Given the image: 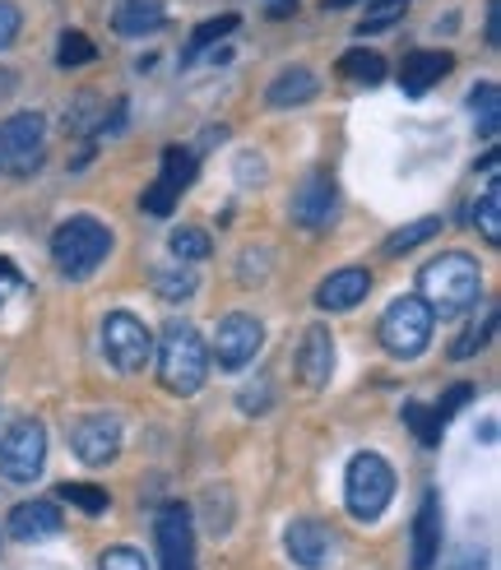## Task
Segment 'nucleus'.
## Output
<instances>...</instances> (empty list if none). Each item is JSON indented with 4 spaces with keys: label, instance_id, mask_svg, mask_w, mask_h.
I'll list each match as a JSON object with an SVG mask.
<instances>
[{
    "label": "nucleus",
    "instance_id": "nucleus-1",
    "mask_svg": "<svg viewBox=\"0 0 501 570\" xmlns=\"http://www.w3.org/2000/svg\"><path fill=\"white\" fill-rule=\"evenodd\" d=\"M479 297H483V269L464 250H441L418 274V302L432 316H464V311L479 306Z\"/></svg>",
    "mask_w": 501,
    "mask_h": 570
},
{
    "label": "nucleus",
    "instance_id": "nucleus-2",
    "mask_svg": "<svg viewBox=\"0 0 501 570\" xmlns=\"http://www.w3.org/2000/svg\"><path fill=\"white\" fill-rule=\"evenodd\" d=\"M154 353H158V381H163V390L167 394H195L205 385V376H209V348H205V338H200V330H195L190 321H167L163 325V334H158V344H154Z\"/></svg>",
    "mask_w": 501,
    "mask_h": 570
},
{
    "label": "nucleus",
    "instance_id": "nucleus-3",
    "mask_svg": "<svg viewBox=\"0 0 501 570\" xmlns=\"http://www.w3.org/2000/svg\"><path fill=\"white\" fill-rule=\"evenodd\" d=\"M111 250V227L94 214H75L51 233V261L61 278H89Z\"/></svg>",
    "mask_w": 501,
    "mask_h": 570
},
{
    "label": "nucleus",
    "instance_id": "nucleus-4",
    "mask_svg": "<svg viewBox=\"0 0 501 570\" xmlns=\"http://www.w3.org/2000/svg\"><path fill=\"white\" fill-rule=\"evenodd\" d=\"M390 497H395V469H390L376 450H362L348 460V473H344V505L357 524H372L385 515Z\"/></svg>",
    "mask_w": 501,
    "mask_h": 570
},
{
    "label": "nucleus",
    "instance_id": "nucleus-5",
    "mask_svg": "<svg viewBox=\"0 0 501 570\" xmlns=\"http://www.w3.org/2000/svg\"><path fill=\"white\" fill-rule=\"evenodd\" d=\"M376 338H381V348L390 357L409 362V357H418V353L432 344V311L418 302V297H395V302L385 306L381 325H376Z\"/></svg>",
    "mask_w": 501,
    "mask_h": 570
},
{
    "label": "nucleus",
    "instance_id": "nucleus-6",
    "mask_svg": "<svg viewBox=\"0 0 501 570\" xmlns=\"http://www.w3.org/2000/svg\"><path fill=\"white\" fill-rule=\"evenodd\" d=\"M47 469V426L38 417H19L0 436V478L28 488Z\"/></svg>",
    "mask_w": 501,
    "mask_h": 570
},
{
    "label": "nucleus",
    "instance_id": "nucleus-7",
    "mask_svg": "<svg viewBox=\"0 0 501 570\" xmlns=\"http://www.w3.org/2000/svg\"><path fill=\"white\" fill-rule=\"evenodd\" d=\"M47 158V121L42 111H14V117L0 126V167L10 177H28L38 173Z\"/></svg>",
    "mask_w": 501,
    "mask_h": 570
},
{
    "label": "nucleus",
    "instance_id": "nucleus-8",
    "mask_svg": "<svg viewBox=\"0 0 501 570\" xmlns=\"http://www.w3.org/2000/svg\"><path fill=\"white\" fill-rule=\"evenodd\" d=\"M102 353L117 372L135 376V372H145L149 357H154V334L145 330L139 316H130V311H111L102 321Z\"/></svg>",
    "mask_w": 501,
    "mask_h": 570
},
{
    "label": "nucleus",
    "instance_id": "nucleus-9",
    "mask_svg": "<svg viewBox=\"0 0 501 570\" xmlns=\"http://www.w3.org/2000/svg\"><path fill=\"white\" fill-rule=\"evenodd\" d=\"M195 173H200V154H195V149H181V145L163 149V173H158V181L145 195H139V209L154 214V218L173 214V205L181 199V190L195 181Z\"/></svg>",
    "mask_w": 501,
    "mask_h": 570
},
{
    "label": "nucleus",
    "instance_id": "nucleus-10",
    "mask_svg": "<svg viewBox=\"0 0 501 570\" xmlns=\"http://www.w3.org/2000/svg\"><path fill=\"white\" fill-rule=\"evenodd\" d=\"M265 344V325L256 316H246V311H233V316H223L218 330H214V357L218 366H228V372H242L246 362H256Z\"/></svg>",
    "mask_w": 501,
    "mask_h": 570
},
{
    "label": "nucleus",
    "instance_id": "nucleus-11",
    "mask_svg": "<svg viewBox=\"0 0 501 570\" xmlns=\"http://www.w3.org/2000/svg\"><path fill=\"white\" fill-rule=\"evenodd\" d=\"M121 417L117 413H89L70 426V445L89 469H107L121 454Z\"/></svg>",
    "mask_w": 501,
    "mask_h": 570
},
{
    "label": "nucleus",
    "instance_id": "nucleus-12",
    "mask_svg": "<svg viewBox=\"0 0 501 570\" xmlns=\"http://www.w3.org/2000/svg\"><path fill=\"white\" fill-rule=\"evenodd\" d=\"M334 218H340V186L330 173H312L293 190V223L306 233H325Z\"/></svg>",
    "mask_w": 501,
    "mask_h": 570
},
{
    "label": "nucleus",
    "instance_id": "nucleus-13",
    "mask_svg": "<svg viewBox=\"0 0 501 570\" xmlns=\"http://www.w3.org/2000/svg\"><path fill=\"white\" fill-rule=\"evenodd\" d=\"M158 557L163 570H195V524L181 501L158 510Z\"/></svg>",
    "mask_w": 501,
    "mask_h": 570
},
{
    "label": "nucleus",
    "instance_id": "nucleus-14",
    "mask_svg": "<svg viewBox=\"0 0 501 570\" xmlns=\"http://www.w3.org/2000/svg\"><path fill=\"white\" fill-rule=\"evenodd\" d=\"M297 376L306 390H325L334 376V334L325 325H312L302 334V348H297Z\"/></svg>",
    "mask_w": 501,
    "mask_h": 570
},
{
    "label": "nucleus",
    "instance_id": "nucleus-15",
    "mask_svg": "<svg viewBox=\"0 0 501 570\" xmlns=\"http://www.w3.org/2000/svg\"><path fill=\"white\" fill-rule=\"evenodd\" d=\"M284 548H288L293 566L321 570L330 561V552H334V538H330V529L321 520H293L288 533H284Z\"/></svg>",
    "mask_w": 501,
    "mask_h": 570
},
{
    "label": "nucleus",
    "instance_id": "nucleus-16",
    "mask_svg": "<svg viewBox=\"0 0 501 570\" xmlns=\"http://www.w3.org/2000/svg\"><path fill=\"white\" fill-rule=\"evenodd\" d=\"M455 56L451 51H409L404 66H400V89L404 98H423L428 89H436V83L451 75Z\"/></svg>",
    "mask_w": 501,
    "mask_h": 570
},
{
    "label": "nucleus",
    "instance_id": "nucleus-17",
    "mask_svg": "<svg viewBox=\"0 0 501 570\" xmlns=\"http://www.w3.org/2000/svg\"><path fill=\"white\" fill-rule=\"evenodd\" d=\"M441 557V497L428 492L423 505H418V520H413V561L409 570H432Z\"/></svg>",
    "mask_w": 501,
    "mask_h": 570
},
{
    "label": "nucleus",
    "instance_id": "nucleus-18",
    "mask_svg": "<svg viewBox=\"0 0 501 570\" xmlns=\"http://www.w3.org/2000/svg\"><path fill=\"white\" fill-rule=\"evenodd\" d=\"M367 293H372V274L357 269V265H348V269H334V274L321 283V288H316V306H321V311H353Z\"/></svg>",
    "mask_w": 501,
    "mask_h": 570
},
{
    "label": "nucleus",
    "instance_id": "nucleus-19",
    "mask_svg": "<svg viewBox=\"0 0 501 570\" xmlns=\"http://www.w3.org/2000/svg\"><path fill=\"white\" fill-rule=\"evenodd\" d=\"M10 533L23 543H47V538L61 533V510L51 501H23L10 510Z\"/></svg>",
    "mask_w": 501,
    "mask_h": 570
},
{
    "label": "nucleus",
    "instance_id": "nucleus-20",
    "mask_svg": "<svg viewBox=\"0 0 501 570\" xmlns=\"http://www.w3.org/2000/svg\"><path fill=\"white\" fill-rule=\"evenodd\" d=\"M316 94H321V79H316V70H306V66L278 70L269 79V89H265L269 107H302V102H312Z\"/></svg>",
    "mask_w": 501,
    "mask_h": 570
},
{
    "label": "nucleus",
    "instance_id": "nucleus-21",
    "mask_svg": "<svg viewBox=\"0 0 501 570\" xmlns=\"http://www.w3.org/2000/svg\"><path fill=\"white\" fill-rule=\"evenodd\" d=\"M163 23H167V14L158 0H121L117 14H111V28H117L121 38H149Z\"/></svg>",
    "mask_w": 501,
    "mask_h": 570
},
{
    "label": "nucleus",
    "instance_id": "nucleus-22",
    "mask_svg": "<svg viewBox=\"0 0 501 570\" xmlns=\"http://www.w3.org/2000/svg\"><path fill=\"white\" fill-rule=\"evenodd\" d=\"M469 111H473V121H479V135L492 139L501 130V89L488 79V83H473V94H469Z\"/></svg>",
    "mask_w": 501,
    "mask_h": 570
},
{
    "label": "nucleus",
    "instance_id": "nucleus-23",
    "mask_svg": "<svg viewBox=\"0 0 501 570\" xmlns=\"http://www.w3.org/2000/svg\"><path fill=\"white\" fill-rule=\"evenodd\" d=\"M492 330H497V311H483V316L473 321V325H469V330L455 338V344H451V357H455V362L479 357V353L492 344Z\"/></svg>",
    "mask_w": 501,
    "mask_h": 570
},
{
    "label": "nucleus",
    "instance_id": "nucleus-24",
    "mask_svg": "<svg viewBox=\"0 0 501 570\" xmlns=\"http://www.w3.org/2000/svg\"><path fill=\"white\" fill-rule=\"evenodd\" d=\"M237 28V14H218V19H205L200 28L190 33V42H186V51H181V61H195L200 51H209L214 42H223Z\"/></svg>",
    "mask_w": 501,
    "mask_h": 570
},
{
    "label": "nucleus",
    "instance_id": "nucleus-25",
    "mask_svg": "<svg viewBox=\"0 0 501 570\" xmlns=\"http://www.w3.org/2000/svg\"><path fill=\"white\" fill-rule=\"evenodd\" d=\"M167 250H173L181 265H195V261H205V255L214 250V242L205 237V227H177V233L167 237Z\"/></svg>",
    "mask_w": 501,
    "mask_h": 570
},
{
    "label": "nucleus",
    "instance_id": "nucleus-26",
    "mask_svg": "<svg viewBox=\"0 0 501 570\" xmlns=\"http://www.w3.org/2000/svg\"><path fill=\"white\" fill-rule=\"evenodd\" d=\"M473 223H479V233H483L492 246H501V186H497V177L488 181L479 209H473Z\"/></svg>",
    "mask_w": 501,
    "mask_h": 570
},
{
    "label": "nucleus",
    "instance_id": "nucleus-27",
    "mask_svg": "<svg viewBox=\"0 0 501 570\" xmlns=\"http://www.w3.org/2000/svg\"><path fill=\"white\" fill-rule=\"evenodd\" d=\"M340 75L353 79V83H381L385 79V61H381L376 51H344Z\"/></svg>",
    "mask_w": 501,
    "mask_h": 570
},
{
    "label": "nucleus",
    "instance_id": "nucleus-28",
    "mask_svg": "<svg viewBox=\"0 0 501 570\" xmlns=\"http://www.w3.org/2000/svg\"><path fill=\"white\" fill-rule=\"evenodd\" d=\"M56 497L70 501V505H79L84 515H102L107 501H111L102 488H94V482H61V488H56Z\"/></svg>",
    "mask_w": 501,
    "mask_h": 570
},
{
    "label": "nucleus",
    "instance_id": "nucleus-29",
    "mask_svg": "<svg viewBox=\"0 0 501 570\" xmlns=\"http://www.w3.org/2000/svg\"><path fill=\"white\" fill-rule=\"evenodd\" d=\"M441 233V218H418V223H409V227H400L395 237L385 242V255H404V250H413V246H423V242H432Z\"/></svg>",
    "mask_w": 501,
    "mask_h": 570
},
{
    "label": "nucleus",
    "instance_id": "nucleus-30",
    "mask_svg": "<svg viewBox=\"0 0 501 570\" xmlns=\"http://www.w3.org/2000/svg\"><path fill=\"white\" fill-rule=\"evenodd\" d=\"M205 524L214 538H223L233 529V492L228 488H209L205 492Z\"/></svg>",
    "mask_w": 501,
    "mask_h": 570
},
{
    "label": "nucleus",
    "instance_id": "nucleus-31",
    "mask_svg": "<svg viewBox=\"0 0 501 570\" xmlns=\"http://www.w3.org/2000/svg\"><path fill=\"white\" fill-rule=\"evenodd\" d=\"M56 61H61L66 70H70V66H89V61H98V47H94L89 38H84L79 28H66V33H61V51H56Z\"/></svg>",
    "mask_w": 501,
    "mask_h": 570
},
{
    "label": "nucleus",
    "instance_id": "nucleus-32",
    "mask_svg": "<svg viewBox=\"0 0 501 570\" xmlns=\"http://www.w3.org/2000/svg\"><path fill=\"white\" fill-rule=\"evenodd\" d=\"M154 293L163 297V302H181V297H190L195 293V274L181 265V269H158L154 274Z\"/></svg>",
    "mask_w": 501,
    "mask_h": 570
},
{
    "label": "nucleus",
    "instance_id": "nucleus-33",
    "mask_svg": "<svg viewBox=\"0 0 501 570\" xmlns=\"http://www.w3.org/2000/svg\"><path fill=\"white\" fill-rule=\"evenodd\" d=\"M469 399H473V385L469 381H460V385H451V390H445V399H441V404L436 409H428L432 413V426H436V432H445V422H451L464 404H469Z\"/></svg>",
    "mask_w": 501,
    "mask_h": 570
},
{
    "label": "nucleus",
    "instance_id": "nucleus-34",
    "mask_svg": "<svg viewBox=\"0 0 501 570\" xmlns=\"http://www.w3.org/2000/svg\"><path fill=\"white\" fill-rule=\"evenodd\" d=\"M404 10H409V0H372V10L357 23V33H381V28H390Z\"/></svg>",
    "mask_w": 501,
    "mask_h": 570
},
{
    "label": "nucleus",
    "instance_id": "nucleus-35",
    "mask_svg": "<svg viewBox=\"0 0 501 570\" xmlns=\"http://www.w3.org/2000/svg\"><path fill=\"white\" fill-rule=\"evenodd\" d=\"M404 422L413 426V436L423 441V445H436V441H441V432L432 426V413H428L423 404H404Z\"/></svg>",
    "mask_w": 501,
    "mask_h": 570
},
{
    "label": "nucleus",
    "instance_id": "nucleus-36",
    "mask_svg": "<svg viewBox=\"0 0 501 570\" xmlns=\"http://www.w3.org/2000/svg\"><path fill=\"white\" fill-rule=\"evenodd\" d=\"M98 570H149V566H145V557H139L135 548H107L98 557Z\"/></svg>",
    "mask_w": 501,
    "mask_h": 570
},
{
    "label": "nucleus",
    "instance_id": "nucleus-37",
    "mask_svg": "<svg viewBox=\"0 0 501 570\" xmlns=\"http://www.w3.org/2000/svg\"><path fill=\"white\" fill-rule=\"evenodd\" d=\"M14 293H23V269L10 261V255H0V306H6Z\"/></svg>",
    "mask_w": 501,
    "mask_h": 570
},
{
    "label": "nucleus",
    "instance_id": "nucleus-38",
    "mask_svg": "<svg viewBox=\"0 0 501 570\" xmlns=\"http://www.w3.org/2000/svg\"><path fill=\"white\" fill-rule=\"evenodd\" d=\"M19 23H23V14H19L14 0H0V51L19 38Z\"/></svg>",
    "mask_w": 501,
    "mask_h": 570
},
{
    "label": "nucleus",
    "instance_id": "nucleus-39",
    "mask_svg": "<svg viewBox=\"0 0 501 570\" xmlns=\"http://www.w3.org/2000/svg\"><path fill=\"white\" fill-rule=\"evenodd\" d=\"M237 404H242L246 413H261V409H269V381H250V385L242 390Z\"/></svg>",
    "mask_w": 501,
    "mask_h": 570
},
{
    "label": "nucleus",
    "instance_id": "nucleus-40",
    "mask_svg": "<svg viewBox=\"0 0 501 570\" xmlns=\"http://www.w3.org/2000/svg\"><path fill=\"white\" fill-rule=\"evenodd\" d=\"M237 181H242V186L265 181V158H261V154H242V158H237Z\"/></svg>",
    "mask_w": 501,
    "mask_h": 570
},
{
    "label": "nucleus",
    "instance_id": "nucleus-41",
    "mask_svg": "<svg viewBox=\"0 0 501 570\" xmlns=\"http://www.w3.org/2000/svg\"><path fill=\"white\" fill-rule=\"evenodd\" d=\"M488 47H501V0H488Z\"/></svg>",
    "mask_w": 501,
    "mask_h": 570
},
{
    "label": "nucleus",
    "instance_id": "nucleus-42",
    "mask_svg": "<svg viewBox=\"0 0 501 570\" xmlns=\"http://www.w3.org/2000/svg\"><path fill=\"white\" fill-rule=\"evenodd\" d=\"M288 14H297V6H288V0H278V6L269 10V19H288Z\"/></svg>",
    "mask_w": 501,
    "mask_h": 570
},
{
    "label": "nucleus",
    "instance_id": "nucleus-43",
    "mask_svg": "<svg viewBox=\"0 0 501 570\" xmlns=\"http://www.w3.org/2000/svg\"><path fill=\"white\" fill-rule=\"evenodd\" d=\"M6 94H14V75H10V70H0V98H6Z\"/></svg>",
    "mask_w": 501,
    "mask_h": 570
},
{
    "label": "nucleus",
    "instance_id": "nucleus-44",
    "mask_svg": "<svg viewBox=\"0 0 501 570\" xmlns=\"http://www.w3.org/2000/svg\"><path fill=\"white\" fill-rule=\"evenodd\" d=\"M325 10H344V6H357V0H321Z\"/></svg>",
    "mask_w": 501,
    "mask_h": 570
},
{
    "label": "nucleus",
    "instance_id": "nucleus-45",
    "mask_svg": "<svg viewBox=\"0 0 501 570\" xmlns=\"http://www.w3.org/2000/svg\"><path fill=\"white\" fill-rule=\"evenodd\" d=\"M0 177H6V167H0Z\"/></svg>",
    "mask_w": 501,
    "mask_h": 570
}]
</instances>
